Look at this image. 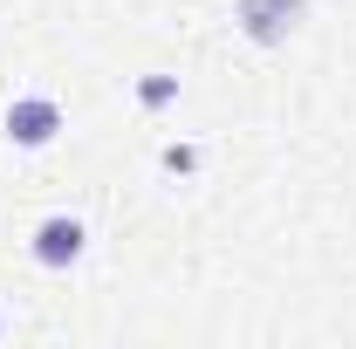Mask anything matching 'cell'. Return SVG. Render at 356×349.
Wrapping results in <instances>:
<instances>
[{"mask_svg":"<svg viewBox=\"0 0 356 349\" xmlns=\"http://www.w3.org/2000/svg\"><path fill=\"white\" fill-rule=\"evenodd\" d=\"M55 131H62V110H55L48 96H21V103H7V137H14L21 151L55 144Z\"/></svg>","mask_w":356,"mask_h":349,"instance_id":"cell-2","label":"cell"},{"mask_svg":"<svg viewBox=\"0 0 356 349\" xmlns=\"http://www.w3.org/2000/svg\"><path fill=\"white\" fill-rule=\"evenodd\" d=\"M137 96H144V103H151V110H158V103H172V96H178V83H172V76H151V83L137 89Z\"/></svg>","mask_w":356,"mask_h":349,"instance_id":"cell-4","label":"cell"},{"mask_svg":"<svg viewBox=\"0 0 356 349\" xmlns=\"http://www.w3.org/2000/svg\"><path fill=\"white\" fill-rule=\"evenodd\" d=\"M83 219H69V213H55V219H42V226H35V261L42 267H69L76 261V254H83Z\"/></svg>","mask_w":356,"mask_h":349,"instance_id":"cell-3","label":"cell"},{"mask_svg":"<svg viewBox=\"0 0 356 349\" xmlns=\"http://www.w3.org/2000/svg\"><path fill=\"white\" fill-rule=\"evenodd\" d=\"M233 14H240V28H247L254 42H267V48H274V42H288V35L302 28L309 0H240Z\"/></svg>","mask_w":356,"mask_h":349,"instance_id":"cell-1","label":"cell"}]
</instances>
